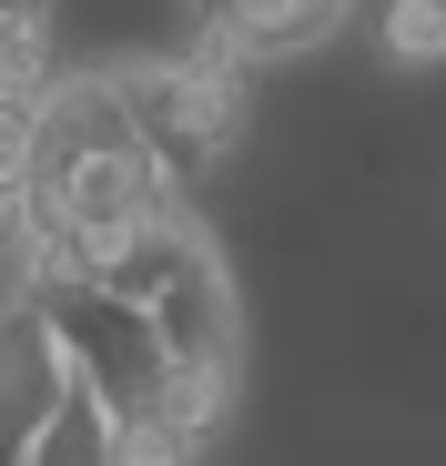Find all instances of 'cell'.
Returning a JSON list of instances; mask_svg holds the SVG:
<instances>
[{
	"mask_svg": "<svg viewBox=\"0 0 446 466\" xmlns=\"http://www.w3.org/2000/svg\"><path fill=\"white\" fill-rule=\"evenodd\" d=\"M41 315H51V335H61V355H71V385H92L112 416L153 396L163 345H153V325H142V304H122V294H102V284H71V294L41 304Z\"/></svg>",
	"mask_w": 446,
	"mask_h": 466,
	"instance_id": "obj_1",
	"label": "cell"
},
{
	"mask_svg": "<svg viewBox=\"0 0 446 466\" xmlns=\"http://www.w3.org/2000/svg\"><path fill=\"white\" fill-rule=\"evenodd\" d=\"M112 102H122V122H132V142H142V163L163 173V193H173V203L223 163L213 132H203V102H193V82H183V51L122 61V71H112Z\"/></svg>",
	"mask_w": 446,
	"mask_h": 466,
	"instance_id": "obj_2",
	"label": "cell"
},
{
	"mask_svg": "<svg viewBox=\"0 0 446 466\" xmlns=\"http://www.w3.org/2000/svg\"><path fill=\"white\" fill-rule=\"evenodd\" d=\"M142 325H153L163 365H234V284H223L203 233L173 254V274L142 294Z\"/></svg>",
	"mask_w": 446,
	"mask_h": 466,
	"instance_id": "obj_3",
	"label": "cell"
},
{
	"mask_svg": "<svg viewBox=\"0 0 446 466\" xmlns=\"http://www.w3.org/2000/svg\"><path fill=\"white\" fill-rule=\"evenodd\" d=\"M61 396H71V355H61L51 315L21 294L11 315H0V466H21V446L51 426Z\"/></svg>",
	"mask_w": 446,
	"mask_h": 466,
	"instance_id": "obj_4",
	"label": "cell"
},
{
	"mask_svg": "<svg viewBox=\"0 0 446 466\" xmlns=\"http://www.w3.org/2000/svg\"><path fill=\"white\" fill-rule=\"evenodd\" d=\"M345 21V0H223V21L203 41H234L244 61H284V51H315Z\"/></svg>",
	"mask_w": 446,
	"mask_h": 466,
	"instance_id": "obj_5",
	"label": "cell"
},
{
	"mask_svg": "<svg viewBox=\"0 0 446 466\" xmlns=\"http://www.w3.org/2000/svg\"><path fill=\"white\" fill-rule=\"evenodd\" d=\"M21 466H112V406L92 396V385H71V396L51 406V426L21 446Z\"/></svg>",
	"mask_w": 446,
	"mask_h": 466,
	"instance_id": "obj_6",
	"label": "cell"
},
{
	"mask_svg": "<svg viewBox=\"0 0 446 466\" xmlns=\"http://www.w3.org/2000/svg\"><path fill=\"white\" fill-rule=\"evenodd\" d=\"M142 406H153L163 426H183L193 446L223 426V406H234V365H163L153 375V396H142Z\"/></svg>",
	"mask_w": 446,
	"mask_h": 466,
	"instance_id": "obj_7",
	"label": "cell"
},
{
	"mask_svg": "<svg viewBox=\"0 0 446 466\" xmlns=\"http://www.w3.org/2000/svg\"><path fill=\"white\" fill-rule=\"evenodd\" d=\"M203 446L183 436V426H163L153 406H122L112 416V466H193Z\"/></svg>",
	"mask_w": 446,
	"mask_h": 466,
	"instance_id": "obj_8",
	"label": "cell"
},
{
	"mask_svg": "<svg viewBox=\"0 0 446 466\" xmlns=\"http://www.w3.org/2000/svg\"><path fill=\"white\" fill-rule=\"evenodd\" d=\"M376 41H386L396 61H446V0H386Z\"/></svg>",
	"mask_w": 446,
	"mask_h": 466,
	"instance_id": "obj_9",
	"label": "cell"
},
{
	"mask_svg": "<svg viewBox=\"0 0 446 466\" xmlns=\"http://www.w3.org/2000/svg\"><path fill=\"white\" fill-rule=\"evenodd\" d=\"M0 11H11V21H41V11H51V0H0Z\"/></svg>",
	"mask_w": 446,
	"mask_h": 466,
	"instance_id": "obj_10",
	"label": "cell"
}]
</instances>
